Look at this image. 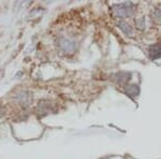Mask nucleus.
<instances>
[{
	"label": "nucleus",
	"instance_id": "obj_1",
	"mask_svg": "<svg viewBox=\"0 0 161 159\" xmlns=\"http://www.w3.org/2000/svg\"><path fill=\"white\" fill-rule=\"evenodd\" d=\"M134 9H136V6L132 2H124V3L115 4L113 7V12L116 16L128 17L133 14Z\"/></svg>",
	"mask_w": 161,
	"mask_h": 159
},
{
	"label": "nucleus",
	"instance_id": "obj_2",
	"mask_svg": "<svg viewBox=\"0 0 161 159\" xmlns=\"http://www.w3.org/2000/svg\"><path fill=\"white\" fill-rule=\"evenodd\" d=\"M58 45L61 51H64V53H68V54H72L75 51V48H76V43L68 38L59 39Z\"/></svg>",
	"mask_w": 161,
	"mask_h": 159
},
{
	"label": "nucleus",
	"instance_id": "obj_3",
	"mask_svg": "<svg viewBox=\"0 0 161 159\" xmlns=\"http://www.w3.org/2000/svg\"><path fill=\"white\" fill-rule=\"evenodd\" d=\"M16 101L19 103H20L22 105H25V106H28L31 102V100H32V98H31V95L29 92H27V90H22V92H19V94L16 95Z\"/></svg>",
	"mask_w": 161,
	"mask_h": 159
},
{
	"label": "nucleus",
	"instance_id": "obj_4",
	"mask_svg": "<svg viewBox=\"0 0 161 159\" xmlns=\"http://www.w3.org/2000/svg\"><path fill=\"white\" fill-rule=\"evenodd\" d=\"M148 55L152 60L160 58L161 57V43H156V44L150 45L148 48Z\"/></svg>",
	"mask_w": 161,
	"mask_h": 159
},
{
	"label": "nucleus",
	"instance_id": "obj_5",
	"mask_svg": "<svg viewBox=\"0 0 161 159\" xmlns=\"http://www.w3.org/2000/svg\"><path fill=\"white\" fill-rule=\"evenodd\" d=\"M125 92H126V94L129 96V97L133 98V97H136V96L139 95L140 88L137 85H129V86H127V88H126Z\"/></svg>",
	"mask_w": 161,
	"mask_h": 159
},
{
	"label": "nucleus",
	"instance_id": "obj_6",
	"mask_svg": "<svg viewBox=\"0 0 161 159\" xmlns=\"http://www.w3.org/2000/svg\"><path fill=\"white\" fill-rule=\"evenodd\" d=\"M50 104L46 103L44 104L43 102H40L38 105V112L40 115H46V114H48L51 112V108H50Z\"/></svg>",
	"mask_w": 161,
	"mask_h": 159
},
{
	"label": "nucleus",
	"instance_id": "obj_7",
	"mask_svg": "<svg viewBox=\"0 0 161 159\" xmlns=\"http://www.w3.org/2000/svg\"><path fill=\"white\" fill-rule=\"evenodd\" d=\"M116 77H117V82L118 84H124V83H126L127 81L130 80V73L129 72H119V73L116 75Z\"/></svg>",
	"mask_w": 161,
	"mask_h": 159
},
{
	"label": "nucleus",
	"instance_id": "obj_8",
	"mask_svg": "<svg viewBox=\"0 0 161 159\" xmlns=\"http://www.w3.org/2000/svg\"><path fill=\"white\" fill-rule=\"evenodd\" d=\"M118 27L124 31L125 35H127V36H131L132 35L131 27L128 24H127V23H125V22H123V20H120V22H118Z\"/></svg>",
	"mask_w": 161,
	"mask_h": 159
},
{
	"label": "nucleus",
	"instance_id": "obj_9",
	"mask_svg": "<svg viewBox=\"0 0 161 159\" xmlns=\"http://www.w3.org/2000/svg\"><path fill=\"white\" fill-rule=\"evenodd\" d=\"M154 17L158 23H161V10H156L154 12Z\"/></svg>",
	"mask_w": 161,
	"mask_h": 159
},
{
	"label": "nucleus",
	"instance_id": "obj_10",
	"mask_svg": "<svg viewBox=\"0 0 161 159\" xmlns=\"http://www.w3.org/2000/svg\"><path fill=\"white\" fill-rule=\"evenodd\" d=\"M22 74H23V72H22V71H19V72H17L16 74L14 75V77H15V79H19V77H22Z\"/></svg>",
	"mask_w": 161,
	"mask_h": 159
}]
</instances>
